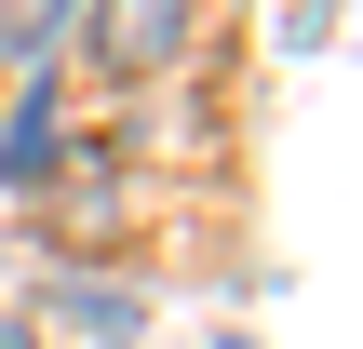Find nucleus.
Here are the masks:
<instances>
[{"label":"nucleus","instance_id":"f257e3e1","mask_svg":"<svg viewBox=\"0 0 363 349\" xmlns=\"http://www.w3.org/2000/svg\"><path fill=\"white\" fill-rule=\"evenodd\" d=\"M189 27H202V0H81V54L108 67V81H162L175 54H189Z\"/></svg>","mask_w":363,"mask_h":349},{"label":"nucleus","instance_id":"f03ea898","mask_svg":"<svg viewBox=\"0 0 363 349\" xmlns=\"http://www.w3.org/2000/svg\"><path fill=\"white\" fill-rule=\"evenodd\" d=\"M40 309H54L67 336H94V349H135V336H148V296H135L121 269H54Z\"/></svg>","mask_w":363,"mask_h":349},{"label":"nucleus","instance_id":"7ed1b4c3","mask_svg":"<svg viewBox=\"0 0 363 349\" xmlns=\"http://www.w3.org/2000/svg\"><path fill=\"white\" fill-rule=\"evenodd\" d=\"M54 161H67V94H54V81H27V94L0 108V202H27Z\"/></svg>","mask_w":363,"mask_h":349},{"label":"nucleus","instance_id":"20e7f679","mask_svg":"<svg viewBox=\"0 0 363 349\" xmlns=\"http://www.w3.org/2000/svg\"><path fill=\"white\" fill-rule=\"evenodd\" d=\"M67 27H81V0H0V67H54Z\"/></svg>","mask_w":363,"mask_h":349},{"label":"nucleus","instance_id":"39448f33","mask_svg":"<svg viewBox=\"0 0 363 349\" xmlns=\"http://www.w3.org/2000/svg\"><path fill=\"white\" fill-rule=\"evenodd\" d=\"M0 349H40V336H27V309H0Z\"/></svg>","mask_w":363,"mask_h":349}]
</instances>
